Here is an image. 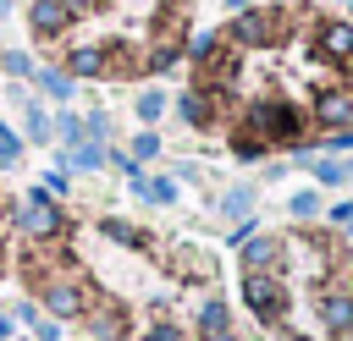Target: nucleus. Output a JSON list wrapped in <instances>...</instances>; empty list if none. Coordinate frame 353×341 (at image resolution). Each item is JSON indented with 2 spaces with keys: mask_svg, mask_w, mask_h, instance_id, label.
<instances>
[{
  "mask_svg": "<svg viewBox=\"0 0 353 341\" xmlns=\"http://www.w3.org/2000/svg\"><path fill=\"white\" fill-rule=\"evenodd\" d=\"M72 165H77V170H94V165H105V148H99V143H77V148H72Z\"/></svg>",
  "mask_w": 353,
  "mask_h": 341,
  "instance_id": "16",
  "label": "nucleus"
},
{
  "mask_svg": "<svg viewBox=\"0 0 353 341\" xmlns=\"http://www.w3.org/2000/svg\"><path fill=\"white\" fill-rule=\"evenodd\" d=\"M160 104H165L160 94H143V99H138V116H143V121H154V116H160Z\"/></svg>",
  "mask_w": 353,
  "mask_h": 341,
  "instance_id": "24",
  "label": "nucleus"
},
{
  "mask_svg": "<svg viewBox=\"0 0 353 341\" xmlns=\"http://www.w3.org/2000/svg\"><path fill=\"white\" fill-rule=\"evenodd\" d=\"M61 6H66L72 16H77V11H94V0H61Z\"/></svg>",
  "mask_w": 353,
  "mask_h": 341,
  "instance_id": "28",
  "label": "nucleus"
},
{
  "mask_svg": "<svg viewBox=\"0 0 353 341\" xmlns=\"http://www.w3.org/2000/svg\"><path fill=\"white\" fill-rule=\"evenodd\" d=\"M248 204H254V192H248V187H232V192L221 198V214H226V220H248Z\"/></svg>",
  "mask_w": 353,
  "mask_h": 341,
  "instance_id": "15",
  "label": "nucleus"
},
{
  "mask_svg": "<svg viewBox=\"0 0 353 341\" xmlns=\"http://www.w3.org/2000/svg\"><path fill=\"white\" fill-rule=\"evenodd\" d=\"M331 220H336V226H342V231H353V198H342V204H336V209H331Z\"/></svg>",
  "mask_w": 353,
  "mask_h": 341,
  "instance_id": "25",
  "label": "nucleus"
},
{
  "mask_svg": "<svg viewBox=\"0 0 353 341\" xmlns=\"http://www.w3.org/2000/svg\"><path fill=\"white\" fill-rule=\"evenodd\" d=\"M204 330H232V314H226L221 297H210V302L199 308V336H204Z\"/></svg>",
  "mask_w": 353,
  "mask_h": 341,
  "instance_id": "14",
  "label": "nucleus"
},
{
  "mask_svg": "<svg viewBox=\"0 0 353 341\" xmlns=\"http://www.w3.org/2000/svg\"><path fill=\"white\" fill-rule=\"evenodd\" d=\"M17 226H22L28 236L50 242V236H61V231H66V214H61V209H55V204H50L44 192H33V198H28L22 209H17Z\"/></svg>",
  "mask_w": 353,
  "mask_h": 341,
  "instance_id": "4",
  "label": "nucleus"
},
{
  "mask_svg": "<svg viewBox=\"0 0 353 341\" xmlns=\"http://www.w3.org/2000/svg\"><path fill=\"white\" fill-rule=\"evenodd\" d=\"M314 121L331 126V132H342V126L353 121V94H347V88H325V94L314 99Z\"/></svg>",
  "mask_w": 353,
  "mask_h": 341,
  "instance_id": "9",
  "label": "nucleus"
},
{
  "mask_svg": "<svg viewBox=\"0 0 353 341\" xmlns=\"http://www.w3.org/2000/svg\"><path fill=\"white\" fill-rule=\"evenodd\" d=\"M143 341H188V336H182V324H176V319H165V314H160V319L149 324V336H143Z\"/></svg>",
  "mask_w": 353,
  "mask_h": 341,
  "instance_id": "17",
  "label": "nucleus"
},
{
  "mask_svg": "<svg viewBox=\"0 0 353 341\" xmlns=\"http://www.w3.org/2000/svg\"><path fill=\"white\" fill-rule=\"evenodd\" d=\"M226 6H248V0H226Z\"/></svg>",
  "mask_w": 353,
  "mask_h": 341,
  "instance_id": "30",
  "label": "nucleus"
},
{
  "mask_svg": "<svg viewBox=\"0 0 353 341\" xmlns=\"http://www.w3.org/2000/svg\"><path fill=\"white\" fill-rule=\"evenodd\" d=\"M39 82H44V88H50V94H55V99H66V88H72V82H66V77H61V72H44V77H39Z\"/></svg>",
  "mask_w": 353,
  "mask_h": 341,
  "instance_id": "23",
  "label": "nucleus"
},
{
  "mask_svg": "<svg viewBox=\"0 0 353 341\" xmlns=\"http://www.w3.org/2000/svg\"><path fill=\"white\" fill-rule=\"evenodd\" d=\"M154 148H160V138H154V132H138V143H132V160H149Z\"/></svg>",
  "mask_w": 353,
  "mask_h": 341,
  "instance_id": "21",
  "label": "nucleus"
},
{
  "mask_svg": "<svg viewBox=\"0 0 353 341\" xmlns=\"http://www.w3.org/2000/svg\"><path fill=\"white\" fill-rule=\"evenodd\" d=\"M17 154H22V143L11 132H0V165H17Z\"/></svg>",
  "mask_w": 353,
  "mask_h": 341,
  "instance_id": "22",
  "label": "nucleus"
},
{
  "mask_svg": "<svg viewBox=\"0 0 353 341\" xmlns=\"http://www.w3.org/2000/svg\"><path fill=\"white\" fill-rule=\"evenodd\" d=\"M39 341H61V324L55 319H39Z\"/></svg>",
  "mask_w": 353,
  "mask_h": 341,
  "instance_id": "27",
  "label": "nucleus"
},
{
  "mask_svg": "<svg viewBox=\"0 0 353 341\" xmlns=\"http://www.w3.org/2000/svg\"><path fill=\"white\" fill-rule=\"evenodd\" d=\"M83 324H88V341H121L127 324H132V314H127V302L105 297V302H94V308L83 314Z\"/></svg>",
  "mask_w": 353,
  "mask_h": 341,
  "instance_id": "5",
  "label": "nucleus"
},
{
  "mask_svg": "<svg viewBox=\"0 0 353 341\" xmlns=\"http://www.w3.org/2000/svg\"><path fill=\"white\" fill-rule=\"evenodd\" d=\"M28 22H33V33H44V38H61V33L72 28V11H66L61 0H33Z\"/></svg>",
  "mask_w": 353,
  "mask_h": 341,
  "instance_id": "10",
  "label": "nucleus"
},
{
  "mask_svg": "<svg viewBox=\"0 0 353 341\" xmlns=\"http://www.w3.org/2000/svg\"><path fill=\"white\" fill-rule=\"evenodd\" d=\"M347 6H353V0H347Z\"/></svg>",
  "mask_w": 353,
  "mask_h": 341,
  "instance_id": "31",
  "label": "nucleus"
},
{
  "mask_svg": "<svg viewBox=\"0 0 353 341\" xmlns=\"http://www.w3.org/2000/svg\"><path fill=\"white\" fill-rule=\"evenodd\" d=\"M61 138L77 143V138H83V121H77V116H61Z\"/></svg>",
  "mask_w": 353,
  "mask_h": 341,
  "instance_id": "26",
  "label": "nucleus"
},
{
  "mask_svg": "<svg viewBox=\"0 0 353 341\" xmlns=\"http://www.w3.org/2000/svg\"><path fill=\"white\" fill-rule=\"evenodd\" d=\"M314 314H320L325 336H347V330H353V292H347V286H320Z\"/></svg>",
  "mask_w": 353,
  "mask_h": 341,
  "instance_id": "6",
  "label": "nucleus"
},
{
  "mask_svg": "<svg viewBox=\"0 0 353 341\" xmlns=\"http://www.w3.org/2000/svg\"><path fill=\"white\" fill-rule=\"evenodd\" d=\"M243 302H248V314L259 319V324H287V314H292V297H287V280L281 275H270V270H243Z\"/></svg>",
  "mask_w": 353,
  "mask_h": 341,
  "instance_id": "2",
  "label": "nucleus"
},
{
  "mask_svg": "<svg viewBox=\"0 0 353 341\" xmlns=\"http://www.w3.org/2000/svg\"><path fill=\"white\" fill-rule=\"evenodd\" d=\"M314 176H320L325 187H336V182H347V165H336V160H320V165H314Z\"/></svg>",
  "mask_w": 353,
  "mask_h": 341,
  "instance_id": "18",
  "label": "nucleus"
},
{
  "mask_svg": "<svg viewBox=\"0 0 353 341\" xmlns=\"http://www.w3.org/2000/svg\"><path fill=\"white\" fill-rule=\"evenodd\" d=\"M28 132H33L39 143L50 138V121H44V110H39V104H28Z\"/></svg>",
  "mask_w": 353,
  "mask_h": 341,
  "instance_id": "20",
  "label": "nucleus"
},
{
  "mask_svg": "<svg viewBox=\"0 0 353 341\" xmlns=\"http://www.w3.org/2000/svg\"><path fill=\"white\" fill-rule=\"evenodd\" d=\"M199 341H237V336H232V330H204Z\"/></svg>",
  "mask_w": 353,
  "mask_h": 341,
  "instance_id": "29",
  "label": "nucleus"
},
{
  "mask_svg": "<svg viewBox=\"0 0 353 341\" xmlns=\"http://www.w3.org/2000/svg\"><path fill=\"white\" fill-rule=\"evenodd\" d=\"M72 72H110V55L99 44H77L72 50Z\"/></svg>",
  "mask_w": 353,
  "mask_h": 341,
  "instance_id": "12",
  "label": "nucleus"
},
{
  "mask_svg": "<svg viewBox=\"0 0 353 341\" xmlns=\"http://www.w3.org/2000/svg\"><path fill=\"white\" fill-rule=\"evenodd\" d=\"M276 28H281V16H276V11H243V16L232 22V38H237V44H248V50H259V44H270V38H276Z\"/></svg>",
  "mask_w": 353,
  "mask_h": 341,
  "instance_id": "7",
  "label": "nucleus"
},
{
  "mask_svg": "<svg viewBox=\"0 0 353 341\" xmlns=\"http://www.w3.org/2000/svg\"><path fill=\"white\" fill-rule=\"evenodd\" d=\"M99 231H105L110 242H121V248H149V231H138V226H127V220H99Z\"/></svg>",
  "mask_w": 353,
  "mask_h": 341,
  "instance_id": "11",
  "label": "nucleus"
},
{
  "mask_svg": "<svg viewBox=\"0 0 353 341\" xmlns=\"http://www.w3.org/2000/svg\"><path fill=\"white\" fill-rule=\"evenodd\" d=\"M287 209H292L298 220H309V214L320 209V198H314V192H292V204H287Z\"/></svg>",
  "mask_w": 353,
  "mask_h": 341,
  "instance_id": "19",
  "label": "nucleus"
},
{
  "mask_svg": "<svg viewBox=\"0 0 353 341\" xmlns=\"http://www.w3.org/2000/svg\"><path fill=\"white\" fill-rule=\"evenodd\" d=\"M314 44L331 66H353V28L347 22H320L314 28Z\"/></svg>",
  "mask_w": 353,
  "mask_h": 341,
  "instance_id": "8",
  "label": "nucleus"
},
{
  "mask_svg": "<svg viewBox=\"0 0 353 341\" xmlns=\"http://www.w3.org/2000/svg\"><path fill=\"white\" fill-rule=\"evenodd\" d=\"M176 110H182V116H188L193 126H210V94H204V88L182 94V99H176Z\"/></svg>",
  "mask_w": 353,
  "mask_h": 341,
  "instance_id": "13",
  "label": "nucleus"
},
{
  "mask_svg": "<svg viewBox=\"0 0 353 341\" xmlns=\"http://www.w3.org/2000/svg\"><path fill=\"white\" fill-rule=\"evenodd\" d=\"M39 297H44V314L61 324V319H83L88 308H94V297H88V286L77 280V275H50L44 286H39Z\"/></svg>",
  "mask_w": 353,
  "mask_h": 341,
  "instance_id": "3",
  "label": "nucleus"
},
{
  "mask_svg": "<svg viewBox=\"0 0 353 341\" xmlns=\"http://www.w3.org/2000/svg\"><path fill=\"white\" fill-rule=\"evenodd\" d=\"M237 138H254L259 148H270V143H303V116L292 104H281V99H259V104H248Z\"/></svg>",
  "mask_w": 353,
  "mask_h": 341,
  "instance_id": "1",
  "label": "nucleus"
}]
</instances>
